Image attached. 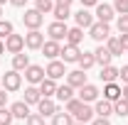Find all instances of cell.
<instances>
[{
    "instance_id": "1",
    "label": "cell",
    "mask_w": 128,
    "mask_h": 125,
    "mask_svg": "<svg viewBox=\"0 0 128 125\" xmlns=\"http://www.w3.org/2000/svg\"><path fill=\"white\" fill-rule=\"evenodd\" d=\"M2 88L8 91V93H15L22 88V74L15 71V69H10V71H5L2 74Z\"/></svg>"
},
{
    "instance_id": "2",
    "label": "cell",
    "mask_w": 128,
    "mask_h": 125,
    "mask_svg": "<svg viewBox=\"0 0 128 125\" xmlns=\"http://www.w3.org/2000/svg\"><path fill=\"white\" fill-rule=\"evenodd\" d=\"M89 37H91L94 42H98V44H104V42L111 37V27H108V22H98V20H96L94 25L89 27Z\"/></svg>"
},
{
    "instance_id": "3",
    "label": "cell",
    "mask_w": 128,
    "mask_h": 125,
    "mask_svg": "<svg viewBox=\"0 0 128 125\" xmlns=\"http://www.w3.org/2000/svg\"><path fill=\"white\" fill-rule=\"evenodd\" d=\"M42 22H44V15H42L37 7L25 10V15H22V25H25L27 30H40V27H42Z\"/></svg>"
},
{
    "instance_id": "4",
    "label": "cell",
    "mask_w": 128,
    "mask_h": 125,
    "mask_svg": "<svg viewBox=\"0 0 128 125\" xmlns=\"http://www.w3.org/2000/svg\"><path fill=\"white\" fill-rule=\"evenodd\" d=\"M66 32H69V27H66V22H62V20H54V22H49V25H47L49 39L62 42V39H66Z\"/></svg>"
},
{
    "instance_id": "5",
    "label": "cell",
    "mask_w": 128,
    "mask_h": 125,
    "mask_svg": "<svg viewBox=\"0 0 128 125\" xmlns=\"http://www.w3.org/2000/svg\"><path fill=\"white\" fill-rule=\"evenodd\" d=\"M44 71H47V76L54 78V81H59V78L66 76V66H64L62 59H49V64L44 66Z\"/></svg>"
},
{
    "instance_id": "6",
    "label": "cell",
    "mask_w": 128,
    "mask_h": 125,
    "mask_svg": "<svg viewBox=\"0 0 128 125\" xmlns=\"http://www.w3.org/2000/svg\"><path fill=\"white\" fill-rule=\"evenodd\" d=\"M25 49V34H10V37H5V52L8 54H17V52H22Z\"/></svg>"
},
{
    "instance_id": "7",
    "label": "cell",
    "mask_w": 128,
    "mask_h": 125,
    "mask_svg": "<svg viewBox=\"0 0 128 125\" xmlns=\"http://www.w3.org/2000/svg\"><path fill=\"white\" fill-rule=\"evenodd\" d=\"M44 44V34L40 30H30L25 34V49H32V52H37V49H42Z\"/></svg>"
},
{
    "instance_id": "8",
    "label": "cell",
    "mask_w": 128,
    "mask_h": 125,
    "mask_svg": "<svg viewBox=\"0 0 128 125\" xmlns=\"http://www.w3.org/2000/svg\"><path fill=\"white\" fill-rule=\"evenodd\" d=\"M47 76V71H44V66H40V64H30L27 69H25V78H27V83H40L42 78Z\"/></svg>"
},
{
    "instance_id": "9",
    "label": "cell",
    "mask_w": 128,
    "mask_h": 125,
    "mask_svg": "<svg viewBox=\"0 0 128 125\" xmlns=\"http://www.w3.org/2000/svg\"><path fill=\"white\" fill-rule=\"evenodd\" d=\"M74 22H76V27H81V30H89L96 20H94V15L89 12V7H81V10L74 12Z\"/></svg>"
},
{
    "instance_id": "10",
    "label": "cell",
    "mask_w": 128,
    "mask_h": 125,
    "mask_svg": "<svg viewBox=\"0 0 128 125\" xmlns=\"http://www.w3.org/2000/svg\"><path fill=\"white\" fill-rule=\"evenodd\" d=\"M72 115H74V120H79V123H91L96 113H94V108H91L89 103H84V101H81V103H79V108L74 110Z\"/></svg>"
},
{
    "instance_id": "11",
    "label": "cell",
    "mask_w": 128,
    "mask_h": 125,
    "mask_svg": "<svg viewBox=\"0 0 128 125\" xmlns=\"http://www.w3.org/2000/svg\"><path fill=\"white\" fill-rule=\"evenodd\" d=\"M59 57H62L64 64H76V62H79V57H81V49L76 47V44H64Z\"/></svg>"
},
{
    "instance_id": "12",
    "label": "cell",
    "mask_w": 128,
    "mask_h": 125,
    "mask_svg": "<svg viewBox=\"0 0 128 125\" xmlns=\"http://www.w3.org/2000/svg\"><path fill=\"white\" fill-rule=\"evenodd\" d=\"M47 59H59V54H62V44L57 42V39H44V44L40 49Z\"/></svg>"
},
{
    "instance_id": "13",
    "label": "cell",
    "mask_w": 128,
    "mask_h": 125,
    "mask_svg": "<svg viewBox=\"0 0 128 125\" xmlns=\"http://www.w3.org/2000/svg\"><path fill=\"white\" fill-rule=\"evenodd\" d=\"M66 83H69L72 88H81L84 83H89V81H86V71H84V69H74V71H66Z\"/></svg>"
},
{
    "instance_id": "14",
    "label": "cell",
    "mask_w": 128,
    "mask_h": 125,
    "mask_svg": "<svg viewBox=\"0 0 128 125\" xmlns=\"http://www.w3.org/2000/svg\"><path fill=\"white\" fill-rule=\"evenodd\" d=\"M113 17H116L113 5H108V2H98V5H96V20H98V22H111Z\"/></svg>"
},
{
    "instance_id": "15",
    "label": "cell",
    "mask_w": 128,
    "mask_h": 125,
    "mask_svg": "<svg viewBox=\"0 0 128 125\" xmlns=\"http://www.w3.org/2000/svg\"><path fill=\"white\" fill-rule=\"evenodd\" d=\"M121 96H123V86H118L116 81H111V83H104V98H106V101L116 103Z\"/></svg>"
},
{
    "instance_id": "16",
    "label": "cell",
    "mask_w": 128,
    "mask_h": 125,
    "mask_svg": "<svg viewBox=\"0 0 128 125\" xmlns=\"http://www.w3.org/2000/svg\"><path fill=\"white\" fill-rule=\"evenodd\" d=\"M57 110H59V106H57L52 98H44V96L40 98V103H37V113H42L44 118H52Z\"/></svg>"
},
{
    "instance_id": "17",
    "label": "cell",
    "mask_w": 128,
    "mask_h": 125,
    "mask_svg": "<svg viewBox=\"0 0 128 125\" xmlns=\"http://www.w3.org/2000/svg\"><path fill=\"white\" fill-rule=\"evenodd\" d=\"M98 93H101V91L96 88L94 83H84V86L79 88V98L84 101V103H94V101H98Z\"/></svg>"
},
{
    "instance_id": "18",
    "label": "cell",
    "mask_w": 128,
    "mask_h": 125,
    "mask_svg": "<svg viewBox=\"0 0 128 125\" xmlns=\"http://www.w3.org/2000/svg\"><path fill=\"white\" fill-rule=\"evenodd\" d=\"M37 86H40V93L44 96V98H52V96L57 93V81H54V78H49V76H44Z\"/></svg>"
},
{
    "instance_id": "19",
    "label": "cell",
    "mask_w": 128,
    "mask_h": 125,
    "mask_svg": "<svg viewBox=\"0 0 128 125\" xmlns=\"http://www.w3.org/2000/svg\"><path fill=\"white\" fill-rule=\"evenodd\" d=\"M40 98H42V93H40V86L30 83V86L25 88V96H22V101H25L27 106H37V103H40Z\"/></svg>"
},
{
    "instance_id": "20",
    "label": "cell",
    "mask_w": 128,
    "mask_h": 125,
    "mask_svg": "<svg viewBox=\"0 0 128 125\" xmlns=\"http://www.w3.org/2000/svg\"><path fill=\"white\" fill-rule=\"evenodd\" d=\"M94 59H96V64H98V66H106V64H111L113 54L108 52V47H104V44H98V47L94 49Z\"/></svg>"
},
{
    "instance_id": "21",
    "label": "cell",
    "mask_w": 128,
    "mask_h": 125,
    "mask_svg": "<svg viewBox=\"0 0 128 125\" xmlns=\"http://www.w3.org/2000/svg\"><path fill=\"white\" fill-rule=\"evenodd\" d=\"M30 64H32L30 62V54H25V49L17 52V54H12V69H15V71H25Z\"/></svg>"
},
{
    "instance_id": "22",
    "label": "cell",
    "mask_w": 128,
    "mask_h": 125,
    "mask_svg": "<svg viewBox=\"0 0 128 125\" xmlns=\"http://www.w3.org/2000/svg\"><path fill=\"white\" fill-rule=\"evenodd\" d=\"M98 78L104 81V83H111V81H118V69L113 66V64H106V66H101V74Z\"/></svg>"
},
{
    "instance_id": "23",
    "label": "cell",
    "mask_w": 128,
    "mask_h": 125,
    "mask_svg": "<svg viewBox=\"0 0 128 125\" xmlns=\"http://www.w3.org/2000/svg\"><path fill=\"white\" fill-rule=\"evenodd\" d=\"M10 110H12V115H15L17 120H27V115H30V106L25 101H15L10 106Z\"/></svg>"
},
{
    "instance_id": "24",
    "label": "cell",
    "mask_w": 128,
    "mask_h": 125,
    "mask_svg": "<svg viewBox=\"0 0 128 125\" xmlns=\"http://www.w3.org/2000/svg\"><path fill=\"white\" fill-rule=\"evenodd\" d=\"M74 115L69 113V110H57L54 115H52V125H74Z\"/></svg>"
},
{
    "instance_id": "25",
    "label": "cell",
    "mask_w": 128,
    "mask_h": 125,
    "mask_svg": "<svg viewBox=\"0 0 128 125\" xmlns=\"http://www.w3.org/2000/svg\"><path fill=\"white\" fill-rule=\"evenodd\" d=\"M94 113L96 115H101V118H108V115H113V103L111 101H96V106H94Z\"/></svg>"
},
{
    "instance_id": "26",
    "label": "cell",
    "mask_w": 128,
    "mask_h": 125,
    "mask_svg": "<svg viewBox=\"0 0 128 125\" xmlns=\"http://www.w3.org/2000/svg\"><path fill=\"white\" fill-rule=\"evenodd\" d=\"M81 42H84V30L81 27H72V30L66 32V44H76L79 47Z\"/></svg>"
},
{
    "instance_id": "27",
    "label": "cell",
    "mask_w": 128,
    "mask_h": 125,
    "mask_svg": "<svg viewBox=\"0 0 128 125\" xmlns=\"http://www.w3.org/2000/svg\"><path fill=\"white\" fill-rule=\"evenodd\" d=\"M79 69H84V71H89L91 66L96 64V59H94V52H81V57H79Z\"/></svg>"
},
{
    "instance_id": "28",
    "label": "cell",
    "mask_w": 128,
    "mask_h": 125,
    "mask_svg": "<svg viewBox=\"0 0 128 125\" xmlns=\"http://www.w3.org/2000/svg\"><path fill=\"white\" fill-rule=\"evenodd\" d=\"M54 96H57L62 103H66V101H72V98H74V88H72L69 83H64V86H57V93H54Z\"/></svg>"
},
{
    "instance_id": "29",
    "label": "cell",
    "mask_w": 128,
    "mask_h": 125,
    "mask_svg": "<svg viewBox=\"0 0 128 125\" xmlns=\"http://www.w3.org/2000/svg\"><path fill=\"white\" fill-rule=\"evenodd\" d=\"M52 15H54V20H62V22H66V17H72V10H69V5H57V2H54V10H52Z\"/></svg>"
},
{
    "instance_id": "30",
    "label": "cell",
    "mask_w": 128,
    "mask_h": 125,
    "mask_svg": "<svg viewBox=\"0 0 128 125\" xmlns=\"http://www.w3.org/2000/svg\"><path fill=\"white\" fill-rule=\"evenodd\" d=\"M106 47H108V52H111L113 57H121V54H123V47H121V39H118V37H108V39H106Z\"/></svg>"
},
{
    "instance_id": "31",
    "label": "cell",
    "mask_w": 128,
    "mask_h": 125,
    "mask_svg": "<svg viewBox=\"0 0 128 125\" xmlns=\"http://www.w3.org/2000/svg\"><path fill=\"white\" fill-rule=\"evenodd\" d=\"M113 113H116L118 118H128V101L123 98V96H121V98L113 103Z\"/></svg>"
},
{
    "instance_id": "32",
    "label": "cell",
    "mask_w": 128,
    "mask_h": 125,
    "mask_svg": "<svg viewBox=\"0 0 128 125\" xmlns=\"http://www.w3.org/2000/svg\"><path fill=\"white\" fill-rule=\"evenodd\" d=\"M34 7L42 12V15H49L54 10V0H34Z\"/></svg>"
},
{
    "instance_id": "33",
    "label": "cell",
    "mask_w": 128,
    "mask_h": 125,
    "mask_svg": "<svg viewBox=\"0 0 128 125\" xmlns=\"http://www.w3.org/2000/svg\"><path fill=\"white\" fill-rule=\"evenodd\" d=\"M12 32H15V27H12V22H10V20H0V39L10 37Z\"/></svg>"
},
{
    "instance_id": "34",
    "label": "cell",
    "mask_w": 128,
    "mask_h": 125,
    "mask_svg": "<svg viewBox=\"0 0 128 125\" xmlns=\"http://www.w3.org/2000/svg\"><path fill=\"white\" fill-rule=\"evenodd\" d=\"M12 120H15V115H12V110L10 108H0V125H12Z\"/></svg>"
},
{
    "instance_id": "35",
    "label": "cell",
    "mask_w": 128,
    "mask_h": 125,
    "mask_svg": "<svg viewBox=\"0 0 128 125\" xmlns=\"http://www.w3.org/2000/svg\"><path fill=\"white\" fill-rule=\"evenodd\" d=\"M25 123H27V125H47V123H44V115H42V113H30Z\"/></svg>"
},
{
    "instance_id": "36",
    "label": "cell",
    "mask_w": 128,
    "mask_h": 125,
    "mask_svg": "<svg viewBox=\"0 0 128 125\" xmlns=\"http://www.w3.org/2000/svg\"><path fill=\"white\" fill-rule=\"evenodd\" d=\"M116 15H128V0H113Z\"/></svg>"
},
{
    "instance_id": "37",
    "label": "cell",
    "mask_w": 128,
    "mask_h": 125,
    "mask_svg": "<svg viewBox=\"0 0 128 125\" xmlns=\"http://www.w3.org/2000/svg\"><path fill=\"white\" fill-rule=\"evenodd\" d=\"M116 27H118L121 34H126V32H128V15H118V17H116Z\"/></svg>"
},
{
    "instance_id": "38",
    "label": "cell",
    "mask_w": 128,
    "mask_h": 125,
    "mask_svg": "<svg viewBox=\"0 0 128 125\" xmlns=\"http://www.w3.org/2000/svg\"><path fill=\"white\" fill-rule=\"evenodd\" d=\"M118 78H121V83H128V64L118 69Z\"/></svg>"
},
{
    "instance_id": "39",
    "label": "cell",
    "mask_w": 128,
    "mask_h": 125,
    "mask_svg": "<svg viewBox=\"0 0 128 125\" xmlns=\"http://www.w3.org/2000/svg\"><path fill=\"white\" fill-rule=\"evenodd\" d=\"M89 125H111V120H108V118H101V115H94V120Z\"/></svg>"
},
{
    "instance_id": "40",
    "label": "cell",
    "mask_w": 128,
    "mask_h": 125,
    "mask_svg": "<svg viewBox=\"0 0 128 125\" xmlns=\"http://www.w3.org/2000/svg\"><path fill=\"white\" fill-rule=\"evenodd\" d=\"M101 0H81V7H96Z\"/></svg>"
},
{
    "instance_id": "41",
    "label": "cell",
    "mask_w": 128,
    "mask_h": 125,
    "mask_svg": "<svg viewBox=\"0 0 128 125\" xmlns=\"http://www.w3.org/2000/svg\"><path fill=\"white\" fill-rule=\"evenodd\" d=\"M118 39H121V47H123V52H128V32H126V34H121Z\"/></svg>"
},
{
    "instance_id": "42",
    "label": "cell",
    "mask_w": 128,
    "mask_h": 125,
    "mask_svg": "<svg viewBox=\"0 0 128 125\" xmlns=\"http://www.w3.org/2000/svg\"><path fill=\"white\" fill-rule=\"evenodd\" d=\"M5 103H8V91H5V88H0V108H2Z\"/></svg>"
},
{
    "instance_id": "43",
    "label": "cell",
    "mask_w": 128,
    "mask_h": 125,
    "mask_svg": "<svg viewBox=\"0 0 128 125\" xmlns=\"http://www.w3.org/2000/svg\"><path fill=\"white\" fill-rule=\"evenodd\" d=\"M10 5H15V7H25L27 0H10Z\"/></svg>"
},
{
    "instance_id": "44",
    "label": "cell",
    "mask_w": 128,
    "mask_h": 125,
    "mask_svg": "<svg viewBox=\"0 0 128 125\" xmlns=\"http://www.w3.org/2000/svg\"><path fill=\"white\" fill-rule=\"evenodd\" d=\"M54 2H57V5H72L74 0H54Z\"/></svg>"
},
{
    "instance_id": "45",
    "label": "cell",
    "mask_w": 128,
    "mask_h": 125,
    "mask_svg": "<svg viewBox=\"0 0 128 125\" xmlns=\"http://www.w3.org/2000/svg\"><path fill=\"white\" fill-rule=\"evenodd\" d=\"M123 98L128 101V83H123Z\"/></svg>"
},
{
    "instance_id": "46",
    "label": "cell",
    "mask_w": 128,
    "mask_h": 125,
    "mask_svg": "<svg viewBox=\"0 0 128 125\" xmlns=\"http://www.w3.org/2000/svg\"><path fill=\"white\" fill-rule=\"evenodd\" d=\"M0 54H5V42L0 39Z\"/></svg>"
},
{
    "instance_id": "47",
    "label": "cell",
    "mask_w": 128,
    "mask_h": 125,
    "mask_svg": "<svg viewBox=\"0 0 128 125\" xmlns=\"http://www.w3.org/2000/svg\"><path fill=\"white\" fill-rule=\"evenodd\" d=\"M74 125H89V123H79V120H76V123H74Z\"/></svg>"
},
{
    "instance_id": "48",
    "label": "cell",
    "mask_w": 128,
    "mask_h": 125,
    "mask_svg": "<svg viewBox=\"0 0 128 125\" xmlns=\"http://www.w3.org/2000/svg\"><path fill=\"white\" fill-rule=\"evenodd\" d=\"M5 2H10V0H0V5H5Z\"/></svg>"
},
{
    "instance_id": "49",
    "label": "cell",
    "mask_w": 128,
    "mask_h": 125,
    "mask_svg": "<svg viewBox=\"0 0 128 125\" xmlns=\"http://www.w3.org/2000/svg\"><path fill=\"white\" fill-rule=\"evenodd\" d=\"M0 20H2V5H0Z\"/></svg>"
}]
</instances>
